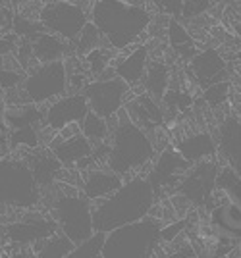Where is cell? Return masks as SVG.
Returning <instances> with one entry per match:
<instances>
[{"instance_id":"6da1fadb","label":"cell","mask_w":241,"mask_h":258,"mask_svg":"<svg viewBox=\"0 0 241 258\" xmlns=\"http://www.w3.org/2000/svg\"><path fill=\"white\" fill-rule=\"evenodd\" d=\"M156 197L145 175L124 179L122 187L112 195L93 203V229L108 233L112 229L139 222L151 214Z\"/></svg>"},{"instance_id":"7a4b0ae2","label":"cell","mask_w":241,"mask_h":258,"mask_svg":"<svg viewBox=\"0 0 241 258\" xmlns=\"http://www.w3.org/2000/svg\"><path fill=\"white\" fill-rule=\"evenodd\" d=\"M108 127L110 151L104 164L106 168L128 179L132 175H139L147 166H151L156 156L153 141L145 129L133 123L124 108L108 119Z\"/></svg>"},{"instance_id":"3957f363","label":"cell","mask_w":241,"mask_h":258,"mask_svg":"<svg viewBox=\"0 0 241 258\" xmlns=\"http://www.w3.org/2000/svg\"><path fill=\"white\" fill-rule=\"evenodd\" d=\"M89 12V20L116 52L133 46L153 23V16L145 6H133L124 0H93Z\"/></svg>"},{"instance_id":"277c9868","label":"cell","mask_w":241,"mask_h":258,"mask_svg":"<svg viewBox=\"0 0 241 258\" xmlns=\"http://www.w3.org/2000/svg\"><path fill=\"white\" fill-rule=\"evenodd\" d=\"M162 220L145 216L139 222L116 227L106 233L100 258H154L162 245Z\"/></svg>"},{"instance_id":"5b68a950","label":"cell","mask_w":241,"mask_h":258,"mask_svg":"<svg viewBox=\"0 0 241 258\" xmlns=\"http://www.w3.org/2000/svg\"><path fill=\"white\" fill-rule=\"evenodd\" d=\"M43 199L41 187L22 156L0 158V205L31 210Z\"/></svg>"},{"instance_id":"8992f818","label":"cell","mask_w":241,"mask_h":258,"mask_svg":"<svg viewBox=\"0 0 241 258\" xmlns=\"http://www.w3.org/2000/svg\"><path fill=\"white\" fill-rule=\"evenodd\" d=\"M48 214L58 231L74 243H81L95 233L93 229V203L81 193H58L50 203Z\"/></svg>"},{"instance_id":"52a82bcc","label":"cell","mask_w":241,"mask_h":258,"mask_svg":"<svg viewBox=\"0 0 241 258\" xmlns=\"http://www.w3.org/2000/svg\"><path fill=\"white\" fill-rule=\"evenodd\" d=\"M18 95V104H48L54 98L68 93V74L64 60L58 62H43L33 66V70L25 76L22 85L14 89Z\"/></svg>"},{"instance_id":"ba28073f","label":"cell","mask_w":241,"mask_h":258,"mask_svg":"<svg viewBox=\"0 0 241 258\" xmlns=\"http://www.w3.org/2000/svg\"><path fill=\"white\" fill-rule=\"evenodd\" d=\"M44 31L54 33L70 43L76 41L83 25L89 22L87 10L74 0H60V2H44L37 14Z\"/></svg>"},{"instance_id":"9c48e42d","label":"cell","mask_w":241,"mask_h":258,"mask_svg":"<svg viewBox=\"0 0 241 258\" xmlns=\"http://www.w3.org/2000/svg\"><path fill=\"white\" fill-rule=\"evenodd\" d=\"M81 93L87 98L91 112L110 119L124 108L128 97H132V87L118 76H112L108 79H91Z\"/></svg>"},{"instance_id":"30bf717a","label":"cell","mask_w":241,"mask_h":258,"mask_svg":"<svg viewBox=\"0 0 241 258\" xmlns=\"http://www.w3.org/2000/svg\"><path fill=\"white\" fill-rule=\"evenodd\" d=\"M220 166L216 164V158L203 160L197 164H191L189 170L184 173L182 181L177 183L174 193H179L186 197L187 203L191 206H208L212 193L216 189V175H218Z\"/></svg>"},{"instance_id":"8fae6325","label":"cell","mask_w":241,"mask_h":258,"mask_svg":"<svg viewBox=\"0 0 241 258\" xmlns=\"http://www.w3.org/2000/svg\"><path fill=\"white\" fill-rule=\"evenodd\" d=\"M189 166L191 164L184 160L174 147H164L162 151L156 152L154 160L151 162L149 173L145 175V179L153 187L154 197L158 199V197H164L166 193H174V189L182 181Z\"/></svg>"},{"instance_id":"7c38bea8","label":"cell","mask_w":241,"mask_h":258,"mask_svg":"<svg viewBox=\"0 0 241 258\" xmlns=\"http://www.w3.org/2000/svg\"><path fill=\"white\" fill-rule=\"evenodd\" d=\"M56 231H58V226L50 214L29 212V214H25L23 218L4 227V237L16 248H31L35 243L48 239L50 235H54Z\"/></svg>"},{"instance_id":"4fadbf2b","label":"cell","mask_w":241,"mask_h":258,"mask_svg":"<svg viewBox=\"0 0 241 258\" xmlns=\"http://www.w3.org/2000/svg\"><path fill=\"white\" fill-rule=\"evenodd\" d=\"M87 112L89 104L83 93H66L48 102V106L44 108L43 125L56 133L70 123H79L87 116Z\"/></svg>"},{"instance_id":"5bb4252c","label":"cell","mask_w":241,"mask_h":258,"mask_svg":"<svg viewBox=\"0 0 241 258\" xmlns=\"http://www.w3.org/2000/svg\"><path fill=\"white\" fill-rule=\"evenodd\" d=\"M187 70H189V76L193 77V81L201 89H207L208 85H214V83L228 79V64L216 48L199 50L189 60Z\"/></svg>"},{"instance_id":"9a60e30c","label":"cell","mask_w":241,"mask_h":258,"mask_svg":"<svg viewBox=\"0 0 241 258\" xmlns=\"http://www.w3.org/2000/svg\"><path fill=\"white\" fill-rule=\"evenodd\" d=\"M124 110L133 123H137L147 133L164 123V106L158 98L151 97L149 93H137L130 97V100H126L124 104Z\"/></svg>"},{"instance_id":"2e32d148","label":"cell","mask_w":241,"mask_h":258,"mask_svg":"<svg viewBox=\"0 0 241 258\" xmlns=\"http://www.w3.org/2000/svg\"><path fill=\"white\" fill-rule=\"evenodd\" d=\"M22 158L27 162L35 181L39 183L41 189L54 185L60 179L62 170H64V166L56 160V156L50 152L48 147L46 149H41V147L39 149H27V151L22 152Z\"/></svg>"},{"instance_id":"e0dca14e","label":"cell","mask_w":241,"mask_h":258,"mask_svg":"<svg viewBox=\"0 0 241 258\" xmlns=\"http://www.w3.org/2000/svg\"><path fill=\"white\" fill-rule=\"evenodd\" d=\"M124 183V177L118 175L116 172H112L110 168H91L83 172V179H81V195H85L91 203L100 201L104 197L112 195L114 191H118Z\"/></svg>"},{"instance_id":"ac0fdd59","label":"cell","mask_w":241,"mask_h":258,"mask_svg":"<svg viewBox=\"0 0 241 258\" xmlns=\"http://www.w3.org/2000/svg\"><path fill=\"white\" fill-rule=\"evenodd\" d=\"M149 62H151V48H149V44H137L128 54L120 56L112 68H114L116 76L124 79L132 89H135V87L141 85L143 76L147 72Z\"/></svg>"},{"instance_id":"d6986e66","label":"cell","mask_w":241,"mask_h":258,"mask_svg":"<svg viewBox=\"0 0 241 258\" xmlns=\"http://www.w3.org/2000/svg\"><path fill=\"white\" fill-rule=\"evenodd\" d=\"M174 149L189 164H197V162L210 160L218 156L216 139L208 131H197V133H191V135L174 141Z\"/></svg>"},{"instance_id":"ffe728a7","label":"cell","mask_w":241,"mask_h":258,"mask_svg":"<svg viewBox=\"0 0 241 258\" xmlns=\"http://www.w3.org/2000/svg\"><path fill=\"white\" fill-rule=\"evenodd\" d=\"M218 154L224 156V162L231 166L241 175V119L228 116L222 119L218 127Z\"/></svg>"},{"instance_id":"44dd1931","label":"cell","mask_w":241,"mask_h":258,"mask_svg":"<svg viewBox=\"0 0 241 258\" xmlns=\"http://www.w3.org/2000/svg\"><path fill=\"white\" fill-rule=\"evenodd\" d=\"M48 149L64 168H74L83 158L91 156L95 147L81 133H77L74 137H66V139H58L56 137V139L48 143Z\"/></svg>"},{"instance_id":"7402d4cb","label":"cell","mask_w":241,"mask_h":258,"mask_svg":"<svg viewBox=\"0 0 241 258\" xmlns=\"http://www.w3.org/2000/svg\"><path fill=\"white\" fill-rule=\"evenodd\" d=\"M31 46H33L35 60L39 64L66 60L68 56L74 54V46H72L70 41H66V39H62V37H58V35L48 31L39 33L33 41H31Z\"/></svg>"},{"instance_id":"603a6c76","label":"cell","mask_w":241,"mask_h":258,"mask_svg":"<svg viewBox=\"0 0 241 258\" xmlns=\"http://www.w3.org/2000/svg\"><path fill=\"white\" fill-rule=\"evenodd\" d=\"M141 85L145 89V93H149L151 97L162 100L166 91L170 89V68H168V64L160 62V60L149 62Z\"/></svg>"},{"instance_id":"cb8c5ba5","label":"cell","mask_w":241,"mask_h":258,"mask_svg":"<svg viewBox=\"0 0 241 258\" xmlns=\"http://www.w3.org/2000/svg\"><path fill=\"white\" fill-rule=\"evenodd\" d=\"M210 224L226 227L241 239V208L230 201H220L214 208H210Z\"/></svg>"},{"instance_id":"d4e9b609","label":"cell","mask_w":241,"mask_h":258,"mask_svg":"<svg viewBox=\"0 0 241 258\" xmlns=\"http://www.w3.org/2000/svg\"><path fill=\"white\" fill-rule=\"evenodd\" d=\"M168 43L174 48V52L182 58V60H191L195 54L199 52L195 48V41L191 39V35L186 27L175 20L168 22Z\"/></svg>"},{"instance_id":"484cf974","label":"cell","mask_w":241,"mask_h":258,"mask_svg":"<svg viewBox=\"0 0 241 258\" xmlns=\"http://www.w3.org/2000/svg\"><path fill=\"white\" fill-rule=\"evenodd\" d=\"M72 248H74V243L64 233L56 231L48 239L35 243L31 250H33V258H66Z\"/></svg>"},{"instance_id":"4316f807","label":"cell","mask_w":241,"mask_h":258,"mask_svg":"<svg viewBox=\"0 0 241 258\" xmlns=\"http://www.w3.org/2000/svg\"><path fill=\"white\" fill-rule=\"evenodd\" d=\"M79 129H81V135H83L93 147L104 143L110 135L108 119H104L102 116L91 112V110L87 112V116L79 121Z\"/></svg>"},{"instance_id":"83f0119b","label":"cell","mask_w":241,"mask_h":258,"mask_svg":"<svg viewBox=\"0 0 241 258\" xmlns=\"http://www.w3.org/2000/svg\"><path fill=\"white\" fill-rule=\"evenodd\" d=\"M104 44H106V41H104V37L100 35L99 27L89 20V22L83 25V29L79 31V35L76 37V41L72 43V46H74V54L79 56V58H83L85 54H89L91 50H95V48H99V46H104ZM106 46H108V44H106Z\"/></svg>"},{"instance_id":"f1b7e54d","label":"cell","mask_w":241,"mask_h":258,"mask_svg":"<svg viewBox=\"0 0 241 258\" xmlns=\"http://www.w3.org/2000/svg\"><path fill=\"white\" fill-rule=\"evenodd\" d=\"M114 54H116V50L106 46V44L95 48V50H91L89 54H85V56H83V66H85V70H87L89 77H91V79H97V77L102 76L110 66H112Z\"/></svg>"},{"instance_id":"f546056e","label":"cell","mask_w":241,"mask_h":258,"mask_svg":"<svg viewBox=\"0 0 241 258\" xmlns=\"http://www.w3.org/2000/svg\"><path fill=\"white\" fill-rule=\"evenodd\" d=\"M104 237L106 233L95 231L93 235L74 245V248L68 252L66 258H100L102 256V245H104Z\"/></svg>"},{"instance_id":"4dcf8cb0","label":"cell","mask_w":241,"mask_h":258,"mask_svg":"<svg viewBox=\"0 0 241 258\" xmlns=\"http://www.w3.org/2000/svg\"><path fill=\"white\" fill-rule=\"evenodd\" d=\"M18 39H29V41H33L35 37L39 35V33L44 31V27L41 25V22H37L33 18H27V16H20V14H16L14 18H12V29H10Z\"/></svg>"},{"instance_id":"1f68e13d","label":"cell","mask_w":241,"mask_h":258,"mask_svg":"<svg viewBox=\"0 0 241 258\" xmlns=\"http://www.w3.org/2000/svg\"><path fill=\"white\" fill-rule=\"evenodd\" d=\"M230 81H220V83H214V85H208L207 89H203V98L210 108H218L222 104L228 102V97H230Z\"/></svg>"},{"instance_id":"d6a6232c","label":"cell","mask_w":241,"mask_h":258,"mask_svg":"<svg viewBox=\"0 0 241 258\" xmlns=\"http://www.w3.org/2000/svg\"><path fill=\"white\" fill-rule=\"evenodd\" d=\"M25 70L22 68H6L0 66V93H8L14 91L22 85V81L25 79Z\"/></svg>"},{"instance_id":"836d02e7","label":"cell","mask_w":241,"mask_h":258,"mask_svg":"<svg viewBox=\"0 0 241 258\" xmlns=\"http://www.w3.org/2000/svg\"><path fill=\"white\" fill-rule=\"evenodd\" d=\"M186 229H187L186 218H175L170 224H162V227H160V239H162V243H174L175 239H179V235Z\"/></svg>"},{"instance_id":"e575fe53","label":"cell","mask_w":241,"mask_h":258,"mask_svg":"<svg viewBox=\"0 0 241 258\" xmlns=\"http://www.w3.org/2000/svg\"><path fill=\"white\" fill-rule=\"evenodd\" d=\"M208 8V0H184L182 2V18L184 20H193V18H197L201 16L203 12H207Z\"/></svg>"},{"instance_id":"d590c367","label":"cell","mask_w":241,"mask_h":258,"mask_svg":"<svg viewBox=\"0 0 241 258\" xmlns=\"http://www.w3.org/2000/svg\"><path fill=\"white\" fill-rule=\"evenodd\" d=\"M18 44V37L16 35H0V58L12 56Z\"/></svg>"},{"instance_id":"8d00e7d4","label":"cell","mask_w":241,"mask_h":258,"mask_svg":"<svg viewBox=\"0 0 241 258\" xmlns=\"http://www.w3.org/2000/svg\"><path fill=\"white\" fill-rule=\"evenodd\" d=\"M0 151H10L8 149V123L0 119Z\"/></svg>"},{"instance_id":"74e56055","label":"cell","mask_w":241,"mask_h":258,"mask_svg":"<svg viewBox=\"0 0 241 258\" xmlns=\"http://www.w3.org/2000/svg\"><path fill=\"white\" fill-rule=\"evenodd\" d=\"M0 258H33V250L29 247H23V248H16L12 254H4Z\"/></svg>"},{"instance_id":"f35d334b","label":"cell","mask_w":241,"mask_h":258,"mask_svg":"<svg viewBox=\"0 0 241 258\" xmlns=\"http://www.w3.org/2000/svg\"><path fill=\"white\" fill-rule=\"evenodd\" d=\"M124 2H128V4H133V6H145L149 0H124ZM147 8V6H145Z\"/></svg>"},{"instance_id":"ab89813d","label":"cell","mask_w":241,"mask_h":258,"mask_svg":"<svg viewBox=\"0 0 241 258\" xmlns=\"http://www.w3.org/2000/svg\"><path fill=\"white\" fill-rule=\"evenodd\" d=\"M235 35H237V41H239V44H241V22L235 23Z\"/></svg>"},{"instance_id":"60d3db41","label":"cell","mask_w":241,"mask_h":258,"mask_svg":"<svg viewBox=\"0 0 241 258\" xmlns=\"http://www.w3.org/2000/svg\"><path fill=\"white\" fill-rule=\"evenodd\" d=\"M235 58H237V64H239V68H241V50L237 52V56H235Z\"/></svg>"},{"instance_id":"b9f144b4","label":"cell","mask_w":241,"mask_h":258,"mask_svg":"<svg viewBox=\"0 0 241 258\" xmlns=\"http://www.w3.org/2000/svg\"><path fill=\"white\" fill-rule=\"evenodd\" d=\"M43 2H60V0H43Z\"/></svg>"},{"instance_id":"7bdbcfd3","label":"cell","mask_w":241,"mask_h":258,"mask_svg":"<svg viewBox=\"0 0 241 258\" xmlns=\"http://www.w3.org/2000/svg\"><path fill=\"white\" fill-rule=\"evenodd\" d=\"M222 258H231V256H222Z\"/></svg>"},{"instance_id":"ee69618b","label":"cell","mask_w":241,"mask_h":258,"mask_svg":"<svg viewBox=\"0 0 241 258\" xmlns=\"http://www.w3.org/2000/svg\"><path fill=\"white\" fill-rule=\"evenodd\" d=\"M0 206H2V205H0ZM0 214H2V212H0Z\"/></svg>"},{"instance_id":"f6af8a7d","label":"cell","mask_w":241,"mask_h":258,"mask_svg":"<svg viewBox=\"0 0 241 258\" xmlns=\"http://www.w3.org/2000/svg\"><path fill=\"white\" fill-rule=\"evenodd\" d=\"M239 258H241V254H239Z\"/></svg>"}]
</instances>
